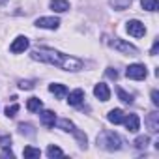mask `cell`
<instances>
[{"instance_id": "52a82bcc", "label": "cell", "mask_w": 159, "mask_h": 159, "mask_svg": "<svg viewBox=\"0 0 159 159\" xmlns=\"http://www.w3.org/2000/svg\"><path fill=\"white\" fill-rule=\"evenodd\" d=\"M36 26L47 28V30H56L60 26V19L58 17H39V19H36Z\"/></svg>"}, {"instance_id": "9a60e30c", "label": "cell", "mask_w": 159, "mask_h": 159, "mask_svg": "<svg viewBox=\"0 0 159 159\" xmlns=\"http://www.w3.org/2000/svg\"><path fill=\"white\" fill-rule=\"evenodd\" d=\"M49 92H51V94H54L58 99H64V98L67 96V88H66L64 84H58V83L49 84Z\"/></svg>"}, {"instance_id": "7a4b0ae2", "label": "cell", "mask_w": 159, "mask_h": 159, "mask_svg": "<svg viewBox=\"0 0 159 159\" xmlns=\"http://www.w3.org/2000/svg\"><path fill=\"white\" fill-rule=\"evenodd\" d=\"M122 144H124L122 137L114 131H101L98 135V146L107 150V152H116L122 148Z\"/></svg>"}, {"instance_id": "277c9868", "label": "cell", "mask_w": 159, "mask_h": 159, "mask_svg": "<svg viewBox=\"0 0 159 159\" xmlns=\"http://www.w3.org/2000/svg\"><path fill=\"white\" fill-rule=\"evenodd\" d=\"M109 43H111V47H112L114 51H118V52H122V54H129V56H137V54H139V49H137L135 45L127 43L125 39L114 38V39H112V41H109Z\"/></svg>"}, {"instance_id": "8fae6325", "label": "cell", "mask_w": 159, "mask_h": 159, "mask_svg": "<svg viewBox=\"0 0 159 159\" xmlns=\"http://www.w3.org/2000/svg\"><path fill=\"white\" fill-rule=\"evenodd\" d=\"M39 120H41V124L49 129V127H54V124H56V114H54L52 111H41V112H39Z\"/></svg>"}, {"instance_id": "7c38bea8", "label": "cell", "mask_w": 159, "mask_h": 159, "mask_svg": "<svg viewBox=\"0 0 159 159\" xmlns=\"http://www.w3.org/2000/svg\"><path fill=\"white\" fill-rule=\"evenodd\" d=\"M144 122H146L150 133H157L159 131V112H150Z\"/></svg>"}, {"instance_id": "ac0fdd59", "label": "cell", "mask_w": 159, "mask_h": 159, "mask_svg": "<svg viewBox=\"0 0 159 159\" xmlns=\"http://www.w3.org/2000/svg\"><path fill=\"white\" fill-rule=\"evenodd\" d=\"M111 6L116 10V11H124L131 6V0H111Z\"/></svg>"}, {"instance_id": "d6986e66", "label": "cell", "mask_w": 159, "mask_h": 159, "mask_svg": "<svg viewBox=\"0 0 159 159\" xmlns=\"http://www.w3.org/2000/svg\"><path fill=\"white\" fill-rule=\"evenodd\" d=\"M140 6H142V10H146V11H157L159 2H157V0H140Z\"/></svg>"}, {"instance_id": "9c48e42d", "label": "cell", "mask_w": 159, "mask_h": 159, "mask_svg": "<svg viewBox=\"0 0 159 159\" xmlns=\"http://www.w3.org/2000/svg\"><path fill=\"white\" fill-rule=\"evenodd\" d=\"M122 124H125V127H127L129 133H137L139 127H140V118L137 114H125Z\"/></svg>"}, {"instance_id": "e0dca14e", "label": "cell", "mask_w": 159, "mask_h": 159, "mask_svg": "<svg viewBox=\"0 0 159 159\" xmlns=\"http://www.w3.org/2000/svg\"><path fill=\"white\" fill-rule=\"evenodd\" d=\"M26 109H28L30 112H39V111L43 109V103H41L39 98H30V99L26 101Z\"/></svg>"}, {"instance_id": "ffe728a7", "label": "cell", "mask_w": 159, "mask_h": 159, "mask_svg": "<svg viewBox=\"0 0 159 159\" xmlns=\"http://www.w3.org/2000/svg\"><path fill=\"white\" fill-rule=\"evenodd\" d=\"M135 148H139V150H144V148H148V144H150V137L148 135H140V137H137L135 139Z\"/></svg>"}, {"instance_id": "3957f363", "label": "cell", "mask_w": 159, "mask_h": 159, "mask_svg": "<svg viewBox=\"0 0 159 159\" xmlns=\"http://www.w3.org/2000/svg\"><path fill=\"white\" fill-rule=\"evenodd\" d=\"M56 125L60 127V129H64V131H67V133H71V135H75V139L81 142V148H86V135L83 133V131H79L77 129V125L73 124V122H69L67 118H60V120H56Z\"/></svg>"}, {"instance_id": "83f0119b", "label": "cell", "mask_w": 159, "mask_h": 159, "mask_svg": "<svg viewBox=\"0 0 159 159\" xmlns=\"http://www.w3.org/2000/svg\"><path fill=\"white\" fill-rule=\"evenodd\" d=\"M152 103L155 107H159V92L157 90H152Z\"/></svg>"}, {"instance_id": "2e32d148", "label": "cell", "mask_w": 159, "mask_h": 159, "mask_svg": "<svg viewBox=\"0 0 159 159\" xmlns=\"http://www.w3.org/2000/svg\"><path fill=\"white\" fill-rule=\"evenodd\" d=\"M124 111L122 109H112L109 114H107V120L111 122V124H114V125H118V124H122L124 122Z\"/></svg>"}, {"instance_id": "30bf717a", "label": "cell", "mask_w": 159, "mask_h": 159, "mask_svg": "<svg viewBox=\"0 0 159 159\" xmlns=\"http://www.w3.org/2000/svg\"><path fill=\"white\" fill-rule=\"evenodd\" d=\"M94 96H96L99 101H109V99H111V90H109V86H107L105 83H99V84L94 86Z\"/></svg>"}, {"instance_id": "4fadbf2b", "label": "cell", "mask_w": 159, "mask_h": 159, "mask_svg": "<svg viewBox=\"0 0 159 159\" xmlns=\"http://www.w3.org/2000/svg\"><path fill=\"white\" fill-rule=\"evenodd\" d=\"M67 94H69V96H67V98H69L67 101H69V105H73V107L81 105V103L84 101V92H83L81 88H77V90H73V92H67Z\"/></svg>"}, {"instance_id": "7402d4cb", "label": "cell", "mask_w": 159, "mask_h": 159, "mask_svg": "<svg viewBox=\"0 0 159 159\" xmlns=\"http://www.w3.org/2000/svg\"><path fill=\"white\" fill-rule=\"evenodd\" d=\"M19 133L21 135H28V137H34L36 135V131H34V127L30 124H19Z\"/></svg>"}, {"instance_id": "d4e9b609", "label": "cell", "mask_w": 159, "mask_h": 159, "mask_svg": "<svg viewBox=\"0 0 159 159\" xmlns=\"http://www.w3.org/2000/svg\"><path fill=\"white\" fill-rule=\"evenodd\" d=\"M4 112H6V116H8V118H13V116L19 112V105H17V103H13L11 107H6V111H4Z\"/></svg>"}, {"instance_id": "f546056e", "label": "cell", "mask_w": 159, "mask_h": 159, "mask_svg": "<svg viewBox=\"0 0 159 159\" xmlns=\"http://www.w3.org/2000/svg\"><path fill=\"white\" fill-rule=\"evenodd\" d=\"M157 51H159V39H155V41H153V47H152L150 54H152V56H155V54H157Z\"/></svg>"}, {"instance_id": "603a6c76", "label": "cell", "mask_w": 159, "mask_h": 159, "mask_svg": "<svg viewBox=\"0 0 159 159\" xmlns=\"http://www.w3.org/2000/svg\"><path fill=\"white\" fill-rule=\"evenodd\" d=\"M118 98H120V101H124V103H127V105H131V103H133L131 94H127V92H125V90H122V88H118Z\"/></svg>"}, {"instance_id": "f1b7e54d", "label": "cell", "mask_w": 159, "mask_h": 159, "mask_svg": "<svg viewBox=\"0 0 159 159\" xmlns=\"http://www.w3.org/2000/svg\"><path fill=\"white\" fill-rule=\"evenodd\" d=\"M107 77H109V79H114V81H116V79H118V71L112 69V67H109V69H107Z\"/></svg>"}, {"instance_id": "484cf974", "label": "cell", "mask_w": 159, "mask_h": 159, "mask_svg": "<svg viewBox=\"0 0 159 159\" xmlns=\"http://www.w3.org/2000/svg\"><path fill=\"white\" fill-rule=\"evenodd\" d=\"M0 146H2V148H10V146H11L10 135H0Z\"/></svg>"}, {"instance_id": "5b68a950", "label": "cell", "mask_w": 159, "mask_h": 159, "mask_svg": "<svg viewBox=\"0 0 159 159\" xmlns=\"http://www.w3.org/2000/svg\"><path fill=\"white\" fill-rule=\"evenodd\" d=\"M125 75H127V79H133V81H142L148 75V69L144 64H131L125 69Z\"/></svg>"}, {"instance_id": "44dd1931", "label": "cell", "mask_w": 159, "mask_h": 159, "mask_svg": "<svg viewBox=\"0 0 159 159\" xmlns=\"http://www.w3.org/2000/svg\"><path fill=\"white\" fill-rule=\"evenodd\" d=\"M23 155H25V157H39V155H41V152H39V148H34V146H25Z\"/></svg>"}, {"instance_id": "6da1fadb", "label": "cell", "mask_w": 159, "mask_h": 159, "mask_svg": "<svg viewBox=\"0 0 159 159\" xmlns=\"http://www.w3.org/2000/svg\"><path fill=\"white\" fill-rule=\"evenodd\" d=\"M30 58L38 60V62H43V64H49V66H56V67L66 69V71H81L83 69V62L79 60V58L64 54V52L49 49V47H38V49H34L30 52Z\"/></svg>"}, {"instance_id": "8992f818", "label": "cell", "mask_w": 159, "mask_h": 159, "mask_svg": "<svg viewBox=\"0 0 159 159\" xmlns=\"http://www.w3.org/2000/svg\"><path fill=\"white\" fill-rule=\"evenodd\" d=\"M125 30H127V34L133 36V38H142V36L146 34L144 23H140V21H137V19L127 21V23H125Z\"/></svg>"}, {"instance_id": "4dcf8cb0", "label": "cell", "mask_w": 159, "mask_h": 159, "mask_svg": "<svg viewBox=\"0 0 159 159\" xmlns=\"http://www.w3.org/2000/svg\"><path fill=\"white\" fill-rule=\"evenodd\" d=\"M2 157H11V159H13V157H15V153H13L10 148H4V152H2Z\"/></svg>"}, {"instance_id": "5bb4252c", "label": "cell", "mask_w": 159, "mask_h": 159, "mask_svg": "<svg viewBox=\"0 0 159 159\" xmlns=\"http://www.w3.org/2000/svg\"><path fill=\"white\" fill-rule=\"evenodd\" d=\"M49 6H51V10L56 11V13H64V11L69 10V2H67V0H51Z\"/></svg>"}, {"instance_id": "ba28073f", "label": "cell", "mask_w": 159, "mask_h": 159, "mask_svg": "<svg viewBox=\"0 0 159 159\" xmlns=\"http://www.w3.org/2000/svg\"><path fill=\"white\" fill-rule=\"evenodd\" d=\"M28 45H30L28 38L19 36V38H15V39H13V43L10 45V51H11V52H15V54H19V52H25V51L28 49Z\"/></svg>"}, {"instance_id": "cb8c5ba5", "label": "cell", "mask_w": 159, "mask_h": 159, "mask_svg": "<svg viewBox=\"0 0 159 159\" xmlns=\"http://www.w3.org/2000/svg\"><path fill=\"white\" fill-rule=\"evenodd\" d=\"M47 155H49V157H62L64 152H62L58 146H49V148H47Z\"/></svg>"}, {"instance_id": "4316f807", "label": "cell", "mask_w": 159, "mask_h": 159, "mask_svg": "<svg viewBox=\"0 0 159 159\" xmlns=\"http://www.w3.org/2000/svg\"><path fill=\"white\" fill-rule=\"evenodd\" d=\"M19 88L21 90H32L34 88V83L32 81H19Z\"/></svg>"}]
</instances>
